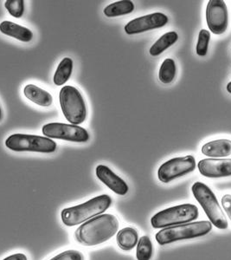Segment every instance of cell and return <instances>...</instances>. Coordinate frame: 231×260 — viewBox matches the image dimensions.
Returning a JSON list of instances; mask_svg holds the SVG:
<instances>
[{"label":"cell","instance_id":"obj_1","mask_svg":"<svg viewBox=\"0 0 231 260\" xmlns=\"http://www.w3.org/2000/svg\"><path fill=\"white\" fill-rule=\"evenodd\" d=\"M119 228L120 221L115 215L102 213L82 224L75 231V238L82 245L96 246L112 239Z\"/></svg>","mask_w":231,"mask_h":260},{"label":"cell","instance_id":"obj_2","mask_svg":"<svg viewBox=\"0 0 231 260\" xmlns=\"http://www.w3.org/2000/svg\"><path fill=\"white\" fill-rule=\"evenodd\" d=\"M111 205L112 198L109 195H99L82 204L64 208L61 213V219L66 226L72 228L101 215L111 207Z\"/></svg>","mask_w":231,"mask_h":260},{"label":"cell","instance_id":"obj_3","mask_svg":"<svg viewBox=\"0 0 231 260\" xmlns=\"http://www.w3.org/2000/svg\"><path fill=\"white\" fill-rule=\"evenodd\" d=\"M191 191L212 225L220 230H226L228 228V219L211 187L201 181H197L191 186Z\"/></svg>","mask_w":231,"mask_h":260},{"label":"cell","instance_id":"obj_4","mask_svg":"<svg viewBox=\"0 0 231 260\" xmlns=\"http://www.w3.org/2000/svg\"><path fill=\"white\" fill-rule=\"evenodd\" d=\"M213 225L211 221H197L164 228L156 234L160 245H166L180 240H192L211 233Z\"/></svg>","mask_w":231,"mask_h":260},{"label":"cell","instance_id":"obj_5","mask_svg":"<svg viewBox=\"0 0 231 260\" xmlns=\"http://www.w3.org/2000/svg\"><path fill=\"white\" fill-rule=\"evenodd\" d=\"M199 216V207L196 205L186 203L166 208L154 214L151 217V224L155 229L171 228L190 223L198 219Z\"/></svg>","mask_w":231,"mask_h":260},{"label":"cell","instance_id":"obj_6","mask_svg":"<svg viewBox=\"0 0 231 260\" xmlns=\"http://www.w3.org/2000/svg\"><path fill=\"white\" fill-rule=\"evenodd\" d=\"M60 105L66 120L73 125H80L87 118V107L80 91L73 86H64L60 90Z\"/></svg>","mask_w":231,"mask_h":260},{"label":"cell","instance_id":"obj_7","mask_svg":"<svg viewBox=\"0 0 231 260\" xmlns=\"http://www.w3.org/2000/svg\"><path fill=\"white\" fill-rule=\"evenodd\" d=\"M6 148L14 152H37L44 154L54 153L57 143L48 137L25 134H13L6 141Z\"/></svg>","mask_w":231,"mask_h":260},{"label":"cell","instance_id":"obj_8","mask_svg":"<svg viewBox=\"0 0 231 260\" xmlns=\"http://www.w3.org/2000/svg\"><path fill=\"white\" fill-rule=\"evenodd\" d=\"M196 167L197 163L192 155L172 158L160 166L158 170V178L162 183H170L176 179L192 173Z\"/></svg>","mask_w":231,"mask_h":260},{"label":"cell","instance_id":"obj_9","mask_svg":"<svg viewBox=\"0 0 231 260\" xmlns=\"http://www.w3.org/2000/svg\"><path fill=\"white\" fill-rule=\"evenodd\" d=\"M42 132L50 139H58L72 142H88L90 139L89 132L77 125L51 122L44 125Z\"/></svg>","mask_w":231,"mask_h":260},{"label":"cell","instance_id":"obj_10","mask_svg":"<svg viewBox=\"0 0 231 260\" xmlns=\"http://www.w3.org/2000/svg\"><path fill=\"white\" fill-rule=\"evenodd\" d=\"M206 22L211 32L221 35L228 28V12L227 5L222 0H210L206 7Z\"/></svg>","mask_w":231,"mask_h":260},{"label":"cell","instance_id":"obj_11","mask_svg":"<svg viewBox=\"0 0 231 260\" xmlns=\"http://www.w3.org/2000/svg\"><path fill=\"white\" fill-rule=\"evenodd\" d=\"M169 18L161 12H155L148 15L134 18L125 25V31L128 35H134L155 30L168 24Z\"/></svg>","mask_w":231,"mask_h":260},{"label":"cell","instance_id":"obj_12","mask_svg":"<svg viewBox=\"0 0 231 260\" xmlns=\"http://www.w3.org/2000/svg\"><path fill=\"white\" fill-rule=\"evenodd\" d=\"M198 169L203 176L218 179L231 176V159H204L199 160Z\"/></svg>","mask_w":231,"mask_h":260},{"label":"cell","instance_id":"obj_13","mask_svg":"<svg viewBox=\"0 0 231 260\" xmlns=\"http://www.w3.org/2000/svg\"><path fill=\"white\" fill-rule=\"evenodd\" d=\"M95 174L98 179L116 194L124 196L129 191V187L126 181L113 173V170H111L107 166H97Z\"/></svg>","mask_w":231,"mask_h":260},{"label":"cell","instance_id":"obj_14","mask_svg":"<svg viewBox=\"0 0 231 260\" xmlns=\"http://www.w3.org/2000/svg\"><path fill=\"white\" fill-rule=\"evenodd\" d=\"M0 31L5 35L24 43L31 41L34 37V34L30 29L13 23L12 21H3L0 24Z\"/></svg>","mask_w":231,"mask_h":260},{"label":"cell","instance_id":"obj_15","mask_svg":"<svg viewBox=\"0 0 231 260\" xmlns=\"http://www.w3.org/2000/svg\"><path fill=\"white\" fill-rule=\"evenodd\" d=\"M202 154L211 158H222L231 155V141L228 139L216 140L205 143L202 147Z\"/></svg>","mask_w":231,"mask_h":260},{"label":"cell","instance_id":"obj_16","mask_svg":"<svg viewBox=\"0 0 231 260\" xmlns=\"http://www.w3.org/2000/svg\"><path fill=\"white\" fill-rule=\"evenodd\" d=\"M24 94L25 98L38 106L50 107L53 103V98L51 93L34 84H28L25 86Z\"/></svg>","mask_w":231,"mask_h":260},{"label":"cell","instance_id":"obj_17","mask_svg":"<svg viewBox=\"0 0 231 260\" xmlns=\"http://www.w3.org/2000/svg\"><path fill=\"white\" fill-rule=\"evenodd\" d=\"M139 233L134 228H125L117 233L116 241L120 248L125 251H129L136 246L139 242Z\"/></svg>","mask_w":231,"mask_h":260},{"label":"cell","instance_id":"obj_18","mask_svg":"<svg viewBox=\"0 0 231 260\" xmlns=\"http://www.w3.org/2000/svg\"><path fill=\"white\" fill-rule=\"evenodd\" d=\"M178 40V33L176 31H169L161 36L157 41L154 43L150 48V55L152 56H160L165 50L169 49L171 46L177 43Z\"/></svg>","mask_w":231,"mask_h":260},{"label":"cell","instance_id":"obj_19","mask_svg":"<svg viewBox=\"0 0 231 260\" xmlns=\"http://www.w3.org/2000/svg\"><path fill=\"white\" fill-rule=\"evenodd\" d=\"M134 11V4L130 0H121L110 4L104 9V14L107 18H116L128 15Z\"/></svg>","mask_w":231,"mask_h":260},{"label":"cell","instance_id":"obj_20","mask_svg":"<svg viewBox=\"0 0 231 260\" xmlns=\"http://www.w3.org/2000/svg\"><path fill=\"white\" fill-rule=\"evenodd\" d=\"M73 71V60L65 57L60 62L57 66L56 73L54 75V83L57 86H62L68 82L71 77Z\"/></svg>","mask_w":231,"mask_h":260},{"label":"cell","instance_id":"obj_21","mask_svg":"<svg viewBox=\"0 0 231 260\" xmlns=\"http://www.w3.org/2000/svg\"><path fill=\"white\" fill-rule=\"evenodd\" d=\"M177 74V67L174 60L166 58L160 66L159 71V79L164 84H169L174 80Z\"/></svg>","mask_w":231,"mask_h":260},{"label":"cell","instance_id":"obj_22","mask_svg":"<svg viewBox=\"0 0 231 260\" xmlns=\"http://www.w3.org/2000/svg\"><path fill=\"white\" fill-rule=\"evenodd\" d=\"M153 254V245L150 237L142 236L137 244L136 257L138 260H151Z\"/></svg>","mask_w":231,"mask_h":260},{"label":"cell","instance_id":"obj_23","mask_svg":"<svg viewBox=\"0 0 231 260\" xmlns=\"http://www.w3.org/2000/svg\"><path fill=\"white\" fill-rule=\"evenodd\" d=\"M210 41H211V32L205 29H202L199 31V39L196 47L197 54L199 56H205L207 55Z\"/></svg>","mask_w":231,"mask_h":260},{"label":"cell","instance_id":"obj_24","mask_svg":"<svg viewBox=\"0 0 231 260\" xmlns=\"http://www.w3.org/2000/svg\"><path fill=\"white\" fill-rule=\"evenodd\" d=\"M5 6L13 18H20L24 15V0H6Z\"/></svg>","mask_w":231,"mask_h":260},{"label":"cell","instance_id":"obj_25","mask_svg":"<svg viewBox=\"0 0 231 260\" xmlns=\"http://www.w3.org/2000/svg\"><path fill=\"white\" fill-rule=\"evenodd\" d=\"M50 260H85L83 252L77 250H68L56 255Z\"/></svg>","mask_w":231,"mask_h":260},{"label":"cell","instance_id":"obj_26","mask_svg":"<svg viewBox=\"0 0 231 260\" xmlns=\"http://www.w3.org/2000/svg\"><path fill=\"white\" fill-rule=\"evenodd\" d=\"M221 203H222V208L225 212L226 215L228 216V219H230L231 221V194L226 193L223 195L221 200Z\"/></svg>","mask_w":231,"mask_h":260},{"label":"cell","instance_id":"obj_27","mask_svg":"<svg viewBox=\"0 0 231 260\" xmlns=\"http://www.w3.org/2000/svg\"><path fill=\"white\" fill-rule=\"evenodd\" d=\"M2 260H28L26 255L24 253H14V254L10 255L8 257H5Z\"/></svg>","mask_w":231,"mask_h":260},{"label":"cell","instance_id":"obj_28","mask_svg":"<svg viewBox=\"0 0 231 260\" xmlns=\"http://www.w3.org/2000/svg\"><path fill=\"white\" fill-rule=\"evenodd\" d=\"M227 91H228L229 94H231V82H229V83L227 84Z\"/></svg>","mask_w":231,"mask_h":260},{"label":"cell","instance_id":"obj_29","mask_svg":"<svg viewBox=\"0 0 231 260\" xmlns=\"http://www.w3.org/2000/svg\"><path fill=\"white\" fill-rule=\"evenodd\" d=\"M2 120V110H1V108H0V121Z\"/></svg>","mask_w":231,"mask_h":260}]
</instances>
